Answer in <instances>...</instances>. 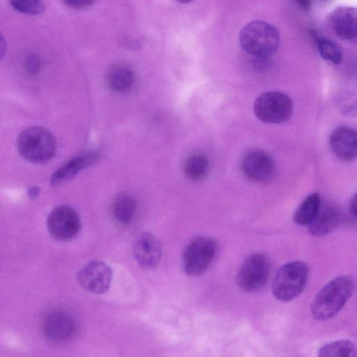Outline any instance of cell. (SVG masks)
<instances>
[{
  "label": "cell",
  "instance_id": "cell-3",
  "mask_svg": "<svg viewBox=\"0 0 357 357\" xmlns=\"http://www.w3.org/2000/svg\"><path fill=\"white\" fill-rule=\"evenodd\" d=\"M56 146L52 132L40 126L26 128L17 140L20 155L32 163H43L50 160L55 153Z\"/></svg>",
  "mask_w": 357,
  "mask_h": 357
},
{
  "label": "cell",
  "instance_id": "cell-12",
  "mask_svg": "<svg viewBox=\"0 0 357 357\" xmlns=\"http://www.w3.org/2000/svg\"><path fill=\"white\" fill-rule=\"evenodd\" d=\"M328 145L332 153L344 162L357 159V129L340 126L330 134Z\"/></svg>",
  "mask_w": 357,
  "mask_h": 357
},
{
  "label": "cell",
  "instance_id": "cell-15",
  "mask_svg": "<svg viewBox=\"0 0 357 357\" xmlns=\"http://www.w3.org/2000/svg\"><path fill=\"white\" fill-rule=\"evenodd\" d=\"M98 156L93 152L85 153L68 160L57 169L50 176L52 185H58L75 177L80 171L93 165Z\"/></svg>",
  "mask_w": 357,
  "mask_h": 357
},
{
  "label": "cell",
  "instance_id": "cell-2",
  "mask_svg": "<svg viewBox=\"0 0 357 357\" xmlns=\"http://www.w3.org/2000/svg\"><path fill=\"white\" fill-rule=\"evenodd\" d=\"M240 44L245 52L255 58H267L278 48L280 36L278 29L266 22L255 20L241 31Z\"/></svg>",
  "mask_w": 357,
  "mask_h": 357
},
{
  "label": "cell",
  "instance_id": "cell-10",
  "mask_svg": "<svg viewBox=\"0 0 357 357\" xmlns=\"http://www.w3.org/2000/svg\"><path fill=\"white\" fill-rule=\"evenodd\" d=\"M77 281L85 290L94 294L106 292L111 284L112 270L102 261H92L77 273Z\"/></svg>",
  "mask_w": 357,
  "mask_h": 357
},
{
  "label": "cell",
  "instance_id": "cell-4",
  "mask_svg": "<svg viewBox=\"0 0 357 357\" xmlns=\"http://www.w3.org/2000/svg\"><path fill=\"white\" fill-rule=\"evenodd\" d=\"M307 264L300 260L284 264L276 273L272 284L274 296L282 302H289L305 289L309 278Z\"/></svg>",
  "mask_w": 357,
  "mask_h": 357
},
{
  "label": "cell",
  "instance_id": "cell-9",
  "mask_svg": "<svg viewBox=\"0 0 357 357\" xmlns=\"http://www.w3.org/2000/svg\"><path fill=\"white\" fill-rule=\"evenodd\" d=\"M241 167L243 175L255 183H270L276 175V165L272 156L258 149L250 150L244 155Z\"/></svg>",
  "mask_w": 357,
  "mask_h": 357
},
{
  "label": "cell",
  "instance_id": "cell-13",
  "mask_svg": "<svg viewBox=\"0 0 357 357\" xmlns=\"http://www.w3.org/2000/svg\"><path fill=\"white\" fill-rule=\"evenodd\" d=\"M329 24L340 39L357 43V8L339 6L329 15Z\"/></svg>",
  "mask_w": 357,
  "mask_h": 357
},
{
  "label": "cell",
  "instance_id": "cell-16",
  "mask_svg": "<svg viewBox=\"0 0 357 357\" xmlns=\"http://www.w3.org/2000/svg\"><path fill=\"white\" fill-rule=\"evenodd\" d=\"M341 220L339 208L331 204L321 206L314 219L308 225L309 232L314 236H324L334 231Z\"/></svg>",
  "mask_w": 357,
  "mask_h": 357
},
{
  "label": "cell",
  "instance_id": "cell-26",
  "mask_svg": "<svg viewBox=\"0 0 357 357\" xmlns=\"http://www.w3.org/2000/svg\"><path fill=\"white\" fill-rule=\"evenodd\" d=\"M349 208L351 213L357 218V192L355 193L350 199L349 203Z\"/></svg>",
  "mask_w": 357,
  "mask_h": 357
},
{
  "label": "cell",
  "instance_id": "cell-17",
  "mask_svg": "<svg viewBox=\"0 0 357 357\" xmlns=\"http://www.w3.org/2000/svg\"><path fill=\"white\" fill-rule=\"evenodd\" d=\"M135 75L132 68L126 63H118L109 68L106 82L109 88L116 93H127L133 88Z\"/></svg>",
  "mask_w": 357,
  "mask_h": 357
},
{
  "label": "cell",
  "instance_id": "cell-1",
  "mask_svg": "<svg viewBox=\"0 0 357 357\" xmlns=\"http://www.w3.org/2000/svg\"><path fill=\"white\" fill-rule=\"evenodd\" d=\"M354 282L347 275L337 276L324 287L315 295L310 311L317 321H325L335 317L352 296Z\"/></svg>",
  "mask_w": 357,
  "mask_h": 357
},
{
  "label": "cell",
  "instance_id": "cell-27",
  "mask_svg": "<svg viewBox=\"0 0 357 357\" xmlns=\"http://www.w3.org/2000/svg\"><path fill=\"white\" fill-rule=\"evenodd\" d=\"M40 193V188L37 186H32L28 190V195L31 199L36 198Z\"/></svg>",
  "mask_w": 357,
  "mask_h": 357
},
{
  "label": "cell",
  "instance_id": "cell-21",
  "mask_svg": "<svg viewBox=\"0 0 357 357\" xmlns=\"http://www.w3.org/2000/svg\"><path fill=\"white\" fill-rule=\"evenodd\" d=\"M317 357H357V347L350 340H336L322 345Z\"/></svg>",
  "mask_w": 357,
  "mask_h": 357
},
{
  "label": "cell",
  "instance_id": "cell-11",
  "mask_svg": "<svg viewBox=\"0 0 357 357\" xmlns=\"http://www.w3.org/2000/svg\"><path fill=\"white\" fill-rule=\"evenodd\" d=\"M45 337L53 342H62L70 339L76 331L74 319L66 312L54 310L49 312L43 321Z\"/></svg>",
  "mask_w": 357,
  "mask_h": 357
},
{
  "label": "cell",
  "instance_id": "cell-25",
  "mask_svg": "<svg viewBox=\"0 0 357 357\" xmlns=\"http://www.w3.org/2000/svg\"><path fill=\"white\" fill-rule=\"evenodd\" d=\"M65 5L75 9H83L93 4V1L88 0H68L63 1Z\"/></svg>",
  "mask_w": 357,
  "mask_h": 357
},
{
  "label": "cell",
  "instance_id": "cell-28",
  "mask_svg": "<svg viewBox=\"0 0 357 357\" xmlns=\"http://www.w3.org/2000/svg\"><path fill=\"white\" fill-rule=\"evenodd\" d=\"M296 3L304 10H309L312 6V1H297Z\"/></svg>",
  "mask_w": 357,
  "mask_h": 357
},
{
  "label": "cell",
  "instance_id": "cell-19",
  "mask_svg": "<svg viewBox=\"0 0 357 357\" xmlns=\"http://www.w3.org/2000/svg\"><path fill=\"white\" fill-rule=\"evenodd\" d=\"M321 206L320 195L317 192L310 194L296 208L294 221L299 225H309L316 218Z\"/></svg>",
  "mask_w": 357,
  "mask_h": 357
},
{
  "label": "cell",
  "instance_id": "cell-18",
  "mask_svg": "<svg viewBox=\"0 0 357 357\" xmlns=\"http://www.w3.org/2000/svg\"><path fill=\"white\" fill-rule=\"evenodd\" d=\"M136 199L127 193L118 195L111 206V214L114 220L121 225H128L133 220L137 211Z\"/></svg>",
  "mask_w": 357,
  "mask_h": 357
},
{
  "label": "cell",
  "instance_id": "cell-14",
  "mask_svg": "<svg viewBox=\"0 0 357 357\" xmlns=\"http://www.w3.org/2000/svg\"><path fill=\"white\" fill-rule=\"evenodd\" d=\"M134 257L142 268L152 270L156 268L162 257V246L159 240L149 232L141 234L133 247Z\"/></svg>",
  "mask_w": 357,
  "mask_h": 357
},
{
  "label": "cell",
  "instance_id": "cell-20",
  "mask_svg": "<svg viewBox=\"0 0 357 357\" xmlns=\"http://www.w3.org/2000/svg\"><path fill=\"white\" fill-rule=\"evenodd\" d=\"M183 171L185 175L190 181H202L208 174V158L202 153H192L184 163Z\"/></svg>",
  "mask_w": 357,
  "mask_h": 357
},
{
  "label": "cell",
  "instance_id": "cell-8",
  "mask_svg": "<svg viewBox=\"0 0 357 357\" xmlns=\"http://www.w3.org/2000/svg\"><path fill=\"white\" fill-rule=\"evenodd\" d=\"M81 220L77 211L66 204L54 208L47 218L50 234L59 241H68L75 238L81 229Z\"/></svg>",
  "mask_w": 357,
  "mask_h": 357
},
{
  "label": "cell",
  "instance_id": "cell-22",
  "mask_svg": "<svg viewBox=\"0 0 357 357\" xmlns=\"http://www.w3.org/2000/svg\"><path fill=\"white\" fill-rule=\"evenodd\" d=\"M317 46L321 56L333 65L340 64L343 58L342 51L340 47L333 40L325 38H317Z\"/></svg>",
  "mask_w": 357,
  "mask_h": 357
},
{
  "label": "cell",
  "instance_id": "cell-23",
  "mask_svg": "<svg viewBox=\"0 0 357 357\" xmlns=\"http://www.w3.org/2000/svg\"><path fill=\"white\" fill-rule=\"evenodd\" d=\"M11 6L16 10L29 15H39L44 12L45 6L38 0H12Z\"/></svg>",
  "mask_w": 357,
  "mask_h": 357
},
{
  "label": "cell",
  "instance_id": "cell-24",
  "mask_svg": "<svg viewBox=\"0 0 357 357\" xmlns=\"http://www.w3.org/2000/svg\"><path fill=\"white\" fill-rule=\"evenodd\" d=\"M40 67V59L35 54L29 55L25 59V68L30 74L36 73Z\"/></svg>",
  "mask_w": 357,
  "mask_h": 357
},
{
  "label": "cell",
  "instance_id": "cell-7",
  "mask_svg": "<svg viewBox=\"0 0 357 357\" xmlns=\"http://www.w3.org/2000/svg\"><path fill=\"white\" fill-rule=\"evenodd\" d=\"M270 261L262 253L248 256L241 264L238 275V287L246 292L261 289L266 283L270 273Z\"/></svg>",
  "mask_w": 357,
  "mask_h": 357
},
{
  "label": "cell",
  "instance_id": "cell-6",
  "mask_svg": "<svg viewBox=\"0 0 357 357\" xmlns=\"http://www.w3.org/2000/svg\"><path fill=\"white\" fill-rule=\"evenodd\" d=\"M216 249V243L211 238L199 236L193 239L183 255L185 273L191 277L202 274L212 263Z\"/></svg>",
  "mask_w": 357,
  "mask_h": 357
},
{
  "label": "cell",
  "instance_id": "cell-5",
  "mask_svg": "<svg viewBox=\"0 0 357 357\" xmlns=\"http://www.w3.org/2000/svg\"><path fill=\"white\" fill-rule=\"evenodd\" d=\"M256 116L266 123L278 124L287 121L294 112L291 98L280 91H266L260 94L253 105Z\"/></svg>",
  "mask_w": 357,
  "mask_h": 357
}]
</instances>
